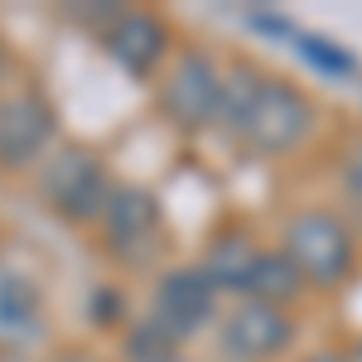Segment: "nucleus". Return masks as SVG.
<instances>
[{
	"label": "nucleus",
	"mask_w": 362,
	"mask_h": 362,
	"mask_svg": "<svg viewBox=\"0 0 362 362\" xmlns=\"http://www.w3.org/2000/svg\"><path fill=\"white\" fill-rule=\"evenodd\" d=\"M280 251L295 261V271L314 290H338L358 271V247H353V227L329 208H305L295 213L280 232Z\"/></svg>",
	"instance_id": "f257e3e1"
},
{
	"label": "nucleus",
	"mask_w": 362,
	"mask_h": 362,
	"mask_svg": "<svg viewBox=\"0 0 362 362\" xmlns=\"http://www.w3.org/2000/svg\"><path fill=\"white\" fill-rule=\"evenodd\" d=\"M112 194H116L112 174L97 160V150H87V145H58L54 155L44 160V169H39L44 208L73 227H87V223L97 227L102 213H107V203H112Z\"/></svg>",
	"instance_id": "f03ea898"
},
{
	"label": "nucleus",
	"mask_w": 362,
	"mask_h": 362,
	"mask_svg": "<svg viewBox=\"0 0 362 362\" xmlns=\"http://www.w3.org/2000/svg\"><path fill=\"white\" fill-rule=\"evenodd\" d=\"M309 131H314V102L285 78H261L237 140L261 160H285L309 140Z\"/></svg>",
	"instance_id": "7ed1b4c3"
},
{
	"label": "nucleus",
	"mask_w": 362,
	"mask_h": 362,
	"mask_svg": "<svg viewBox=\"0 0 362 362\" xmlns=\"http://www.w3.org/2000/svg\"><path fill=\"white\" fill-rule=\"evenodd\" d=\"M223 87H227V73L213 63V54L184 49L155 87V107L179 131H208L223 116Z\"/></svg>",
	"instance_id": "20e7f679"
},
{
	"label": "nucleus",
	"mask_w": 362,
	"mask_h": 362,
	"mask_svg": "<svg viewBox=\"0 0 362 362\" xmlns=\"http://www.w3.org/2000/svg\"><path fill=\"white\" fill-rule=\"evenodd\" d=\"M97 242L116 266L150 271L160 261V247H165V218H160L155 194H145L136 184H121L102 213V223H97Z\"/></svg>",
	"instance_id": "39448f33"
},
{
	"label": "nucleus",
	"mask_w": 362,
	"mask_h": 362,
	"mask_svg": "<svg viewBox=\"0 0 362 362\" xmlns=\"http://www.w3.org/2000/svg\"><path fill=\"white\" fill-rule=\"evenodd\" d=\"M54 131L58 121L44 92H34V87L5 92L0 97V174H20V169L49 160Z\"/></svg>",
	"instance_id": "423d86ee"
},
{
	"label": "nucleus",
	"mask_w": 362,
	"mask_h": 362,
	"mask_svg": "<svg viewBox=\"0 0 362 362\" xmlns=\"http://www.w3.org/2000/svg\"><path fill=\"white\" fill-rule=\"evenodd\" d=\"M218 295H223V290L213 285V276H208L203 266H174V271H165L160 285H155L150 319H155L174 343H184V338H194L198 329L213 324Z\"/></svg>",
	"instance_id": "0eeeda50"
},
{
	"label": "nucleus",
	"mask_w": 362,
	"mask_h": 362,
	"mask_svg": "<svg viewBox=\"0 0 362 362\" xmlns=\"http://www.w3.org/2000/svg\"><path fill=\"white\" fill-rule=\"evenodd\" d=\"M290 343H295V319L261 300H242L218 329V353L227 362H271Z\"/></svg>",
	"instance_id": "6e6552de"
},
{
	"label": "nucleus",
	"mask_w": 362,
	"mask_h": 362,
	"mask_svg": "<svg viewBox=\"0 0 362 362\" xmlns=\"http://www.w3.org/2000/svg\"><path fill=\"white\" fill-rule=\"evenodd\" d=\"M102 39H107V58L121 73L140 78V83L155 78L165 54H169V25L160 15H150V10H126Z\"/></svg>",
	"instance_id": "1a4fd4ad"
},
{
	"label": "nucleus",
	"mask_w": 362,
	"mask_h": 362,
	"mask_svg": "<svg viewBox=\"0 0 362 362\" xmlns=\"http://www.w3.org/2000/svg\"><path fill=\"white\" fill-rule=\"evenodd\" d=\"M0 334L10 343H29V338L44 334V300L25 271L0 276Z\"/></svg>",
	"instance_id": "9d476101"
},
{
	"label": "nucleus",
	"mask_w": 362,
	"mask_h": 362,
	"mask_svg": "<svg viewBox=\"0 0 362 362\" xmlns=\"http://www.w3.org/2000/svg\"><path fill=\"white\" fill-rule=\"evenodd\" d=\"M256 261H261V247L251 242L247 232H223V237H213V247L203 251V271L213 276L218 290H232V295H247V280L256 271Z\"/></svg>",
	"instance_id": "9b49d317"
},
{
	"label": "nucleus",
	"mask_w": 362,
	"mask_h": 362,
	"mask_svg": "<svg viewBox=\"0 0 362 362\" xmlns=\"http://www.w3.org/2000/svg\"><path fill=\"white\" fill-rule=\"evenodd\" d=\"M300 290H305V276L295 271V261H290L285 251H261V261H256V271H251L242 300H261V305L285 309Z\"/></svg>",
	"instance_id": "f8f14e48"
},
{
	"label": "nucleus",
	"mask_w": 362,
	"mask_h": 362,
	"mask_svg": "<svg viewBox=\"0 0 362 362\" xmlns=\"http://www.w3.org/2000/svg\"><path fill=\"white\" fill-rule=\"evenodd\" d=\"M261 78H266V73H256L251 63H237V68L227 73V87H223V116H218V121L227 126V136H237V131H242V121H247V112H251V97H256Z\"/></svg>",
	"instance_id": "ddd939ff"
},
{
	"label": "nucleus",
	"mask_w": 362,
	"mask_h": 362,
	"mask_svg": "<svg viewBox=\"0 0 362 362\" xmlns=\"http://www.w3.org/2000/svg\"><path fill=\"white\" fill-rule=\"evenodd\" d=\"M295 49H300V58H305L314 73H324V78H353V73H358V58L348 54L343 44L324 39V34H295Z\"/></svg>",
	"instance_id": "4468645a"
},
{
	"label": "nucleus",
	"mask_w": 362,
	"mask_h": 362,
	"mask_svg": "<svg viewBox=\"0 0 362 362\" xmlns=\"http://www.w3.org/2000/svg\"><path fill=\"white\" fill-rule=\"evenodd\" d=\"M126 353H131V362H179V343L155 319H140L126 334Z\"/></svg>",
	"instance_id": "2eb2a0df"
},
{
	"label": "nucleus",
	"mask_w": 362,
	"mask_h": 362,
	"mask_svg": "<svg viewBox=\"0 0 362 362\" xmlns=\"http://www.w3.org/2000/svg\"><path fill=\"white\" fill-rule=\"evenodd\" d=\"M338 194L348 203L353 223L362 227V136L343 145V160H338Z\"/></svg>",
	"instance_id": "dca6fc26"
},
{
	"label": "nucleus",
	"mask_w": 362,
	"mask_h": 362,
	"mask_svg": "<svg viewBox=\"0 0 362 362\" xmlns=\"http://www.w3.org/2000/svg\"><path fill=\"white\" fill-rule=\"evenodd\" d=\"M92 309H97L92 319H97L102 329H112V324H121V319H126V300H121L116 290H97V295H92Z\"/></svg>",
	"instance_id": "f3484780"
},
{
	"label": "nucleus",
	"mask_w": 362,
	"mask_h": 362,
	"mask_svg": "<svg viewBox=\"0 0 362 362\" xmlns=\"http://www.w3.org/2000/svg\"><path fill=\"white\" fill-rule=\"evenodd\" d=\"M5 78H10V54L0 49V97H5Z\"/></svg>",
	"instance_id": "a211bd4d"
},
{
	"label": "nucleus",
	"mask_w": 362,
	"mask_h": 362,
	"mask_svg": "<svg viewBox=\"0 0 362 362\" xmlns=\"http://www.w3.org/2000/svg\"><path fill=\"white\" fill-rule=\"evenodd\" d=\"M305 362H353V358H343V353H314V358H305Z\"/></svg>",
	"instance_id": "6ab92c4d"
},
{
	"label": "nucleus",
	"mask_w": 362,
	"mask_h": 362,
	"mask_svg": "<svg viewBox=\"0 0 362 362\" xmlns=\"http://www.w3.org/2000/svg\"><path fill=\"white\" fill-rule=\"evenodd\" d=\"M353 362H362V348H358V353H353Z\"/></svg>",
	"instance_id": "aec40b11"
}]
</instances>
